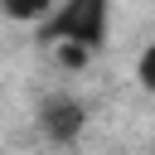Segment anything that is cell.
<instances>
[{
  "label": "cell",
  "mask_w": 155,
  "mask_h": 155,
  "mask_svg": "<svg viewBox=\"0 0 155 155\" xmlns=\"http://www.w3.org/2000/svg\"><path fill=\"white\" fill-rule=\"evenodd\" d=\"M34 131H39L48 145H73V140L87 131V102L73 97V92H48V97L34 107Z\"/></svg>",
  "instance_id": "2"
},
{
  "label": "cell",
  "mask_w": 155,
  "mask_h": 155,
  "mask_svg": "<svg viewBox=\"0 0 155 155\" xmlns=\"http://www.w3.org/2000/svg\"><path fill=\"white\" fill-rule=\"evenodd\" d=\"M111 39V0H58L44 19H39V44H82L92 53H102Z\"/></svg>",
  "instance_id": "1"
},
{
  "label": "cell",
  "mask_w": 155,
  "mask_h": 155,
  "mask_svg": "<svg viewBox=\"0 0 155 155\" xmlns=\"http://www.w3.org/2000/svg\"><path fill=\"white\" fill-rule=\"evenodd\" d=\"M136 82H140V92L145 97H155V39L140 48V58H136Z\"/></svg>",
  "instance_id": "4"
},
{
  "label": "cell",
  "mask_w": 155,
  "mask_h": 155,
  "mask_svg": "<svg viewBox=\"0 0 155 155\" xmlns=\"http://www.w3.org/2000/svg\"><path fill=\"white\" fill-rule=\"evenodd\" d=\"M53 5H58V0H0V10H5L15 24H39Z\"/></svg>",
  "instance_id": "3"
},
{
  "label": "cell",
  "mask_w": 155,
  "mask_h": 155,
  "mask_svg": "<svg viewBox=\"0 0 155 155\" xmlns=\"http://www.w3.org/2000/svg\"><path fill=\"white\" fill-rule=\"evenodd\" d=\"M53 53H58L63 68H82V63L92 58V48H82V44H53Z\"/></svg>",
  "instance_id": "5"
}]
</instances>
